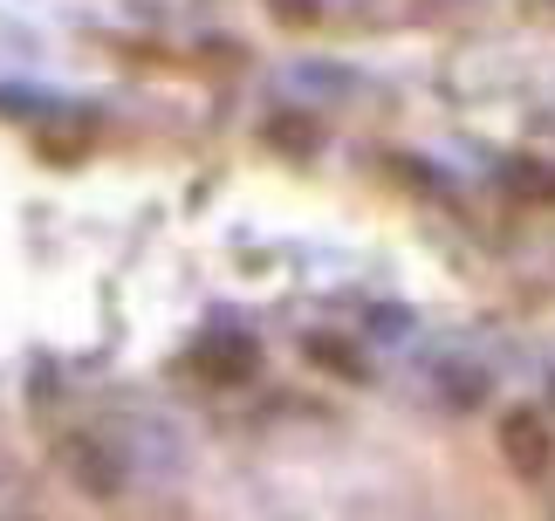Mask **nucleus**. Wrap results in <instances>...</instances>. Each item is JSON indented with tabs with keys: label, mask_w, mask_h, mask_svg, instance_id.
Here are the masks:
<instances>
[{
	"label": "nucleus",
	"mask_w": 555,
	"mask_h": 521,
	"mask_svg": "<svg viewBox=\"0 0 555 521\" xmlns=\"http://www.w3.org/2000/svg\"><path fill=\"white\" fill-rule=\"evenodd\" d=\"M268 144H282V151L302 158V151H315V130H302V117H274L268 124Z\"/></svg>",
	"instance_id": "obj_5"
},
{
	"label": "nucleus",
	"mask_w": 555,
	"mask_h": 521,
	"mask_svg": "<svg viewBox=\"0 0 555 521\" xmlns=\"http://www.w3.org/2000/svg\"><path fill=\"white\" fill-rule=\"evenodd\" d=\"M254 364H261V351H254L247 336H212V343H199V351H192V371L212 378V384H247Z\"/></svg>",
	"instance_id": "obj_3"
},
{
	"label": "nucleus",
	"mask_w": 555,
	"mask_h": 521,
	"mask_svg": "<svg viewBox=\"0 0 555 521\" xmlns=\"http://www.w3.org/2000/svg\"><path fill=\"white\" fill-rule=\"evenodd\" d=\"M309 357L323 364V371H336V378H371V364L357 351H344V336H309Z\"/></svg>",
	"instance_id": "obj_4"
},
{
	"label": "nucleus",
	"mask_w": 555,
	"mask_h": 521,
	"mask_svg": "<svg viewBox=\"0 0 555 521\" xmlns=\"http://www.w3.org/2000/svg\"><path fill=\"white\" fill-rule=\"evenodd\" d=\"M494 440H501L507 467H515L521 481H542V473L555 467V425H548L542 405H507L501 425H494Z\"/></svg>",
	"instance_id": "obj_1"
},
{
	"label": "nucleus",
	"mask_w": 555,
	"mask_h": 521,
	"mask_svg": "<svg viewBox=\"0 0 555 521\" xmlns=\"http://www.w3.org/2000/svg\"><path fill=\"white\" fill-rule=\"evenodd\" d=\"M548 405H555V371H548Z\"/></svg>",
	"instance_id": "obj_6"
},
{
	"label": "nucleus",
	"mask_w": 555,
	"mask_h": 521,
	"mask_svg": "<svg viewBox=\"0 0 555 521\" xmlns=\"http://www.w3.org/2000/svg\"><path fill=\"white\" fill-rule=\"evenodd\" d=\"M62 467H69V481L82 494H96V501H111V494L124 487V460H117V446H103V440H69V453H62Z\"/></svg>",
	"instance_id": "obj_2"
}]
</instances>
